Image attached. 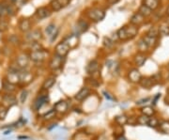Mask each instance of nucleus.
<instances>
[{"instance_id":"41","label":"nucleus","mask_w":169,"mask_h":140,"mask_svg":"<svg viewBox=\"0 0 169 140\" xmlns=\"http://www.w3.org/2000/svg\"><path fill=\"white\" fill-rule=\"evenodd\" d=\"M103 44H105L106 47H111V46H113V44H114V42L112 41V40H110L109 38H105L103 39Z\"/></svg>"},{"instance_id":"3","label":"nucleus","mask_w":169,"mask_h":140,"mask_svg":"<svg viewBox=\"0 0 169 140\" xmlns=\"http://www.w3.org/2000/svg\"><path fill=\"white\" fill-rule=\"evenodd\" d=\"M19 101L14 94H3L1 97V105L7 108H11L17 105Z\"/></svg>"},{"instance_id":"40","label":"nucleus","mask_w":169,"mask_h":140,"mask_svg":"<svg viewBox=\"0 0 169 140\" xmlns=\"http://www.w3.org/2000/svg\"><path fill=\"white\" fill-rule=\"evenodd\" d=\"M8 27H9V24L6 20H2L0 21V31L1 32H4L8 29Z\"/></svg>"},{"instance_id":"32","label":"nucleus","mask_w":169,"mask_h":140,"mask_svg":"<svg viewBox=\"0 0 169 140\" xmlns=\"http://www.w3.org/2000/svg\"><path fill=\"white\" fill-rule=\"evenodd\" d=\"M8 112H9V108L0 104V120H4L6 119Z\"/></svg>"},{"instance_id":"19","label":"nucleus","mask_w":169,"mask_h":140,"mask_svg":"<svg viewBox=\"0 0 169 140\" xmlns=\"http://www.w3.org/2000/svg\"><path fill=\"white\" fill-rule=\"evenodd\" d=\"M99 62L98 60L94 59L89 62V64L86 67V71L90 74H94L95 72H99Z\"/></svg>"},{"instance_id":"29","label":"nucleus","mask_w":169,"mask_h":140,"mask_svg":"<svg viewBox=\"0 0 169 140\" xmlns=\"http://www.w3.org/2000/svg\"><path fill=\"white\" fill-rule=\"evenodd\" d=\"M28 97V90H25V88H23L20 95H19V103L20 104H24L25 101H27Z\"/></svg>"},{"instance_id":"23","label":"nucleus","mask_w":169,"mask_h":140,"mask_svg":"<svg viewBox=\"0 0 169 140\" xmlns=\"http://www.w3.org/2000/svg\"><path fill=\"white\" fill-rule=\"evenodd\" d=\"M87 28H88V24L86 22H85V21L80 20L79 22L77 23V24H76V31H77L78 34L86 31Z\"/></svg>"},{"instance_id":"54","label":"nucleus","mask_w":169,"mask_h":140,"mask_svg":"<svg viewBox=\"0 0 169 140\" xmlns=\"http://www.w3.org/2000/svg\"><path fill=\"white\" fill-rule=\"evenodd\" d=\"M167 93L169 94V88H168V90H167Z\"/></svg>"},{"instance_id":"49","label":"nucleus","mask_w":169,"mask_h":140,"mask_svg":"<svg viewBox=\"0 0 169 140\" xmlns=\"http://www.w3.org/2000/svg\"><path fill=\"white\" fill-rule=\"evenodd\" d=\"M116 140H127V138L122 134V135H119V136H116Z\"/></svg>"},{"instance_id":"48","label":"nucleus","mask_w":169,"mask_h":140,"mask_svg":"<svg viewBox=\"0 0 169 140\" xmlns=\"http://www.w3.org/2000/svg\"><path fill=\"white\" fill-rule=\"evenodd\" d=\"M103 93V95H105V97L108 100V101H114V98L112 97V96H110V94L108 93V92H106V91H103L102 92Z\"/></svg>"},{"instance_id":"21","label":"nucleus","mask_w":169,"mask_h":140,"mask_svg":"<svg viewBox=\"0 0 169 140\" xmlns=\"http://www.w3.org/2000/svg\"><path fill=\"white\" fill-rule=\"evenodd\" d=\"M147 61V56H145L143 53H138L134 57V62L137 67H142Z\"/></svg>"},{"instance_id":"15","label":"nucleus","mask_w":169,"mask_h":140,"mask_svg":"<svg viewBox=\"0 0 169 140\" xmlns=\"http://www.w3.org/2000/svg\"><path fill=\"white\" fill-rule=\"evenodd\" d=\"M157 82H158V80L155 78V76H153V77H146V78L142 77L139 84L142 87H144V88H150L152 86L157 84Z\"/></svg>"},{"instance_id":"50","label":"nucleus","mask_w":169,"mask_h":140,"mask_svg":"<svg viewBox=\"0 0 169 140\" xmlns=\"http://www.w3.org/2000/svg\"><path fill=\"white\" fill-rule=\"evenodd\" d=\"M119 0H108V2L110 3V4H115V3H116L118 2Z\"/></svg>"},{"instance_id":"52","label":"nucleus","mask_w":169,"mask_h":140,"mask_svg":"<svg viewBox=\"0 0 169 140\" xmlns=\"http://www.w3.org/2000/svg\"><path fill=\"white\" fill-rule=\"evenodd\" d=\"M10 132H11V130H8V131H6V133H4L5 134H10Z\"/></svg>"},{"instance_id":"51","label":"nucleus","mask_w":169,"mask_h":140,"mask_svg":"<svg viewBox=\"0 0 169 140\" xmlns=\"http://www.w3.org/2000/svg\"><path fill=\"white\" fill-rule=\"evenodd\" d=\"M18 139H28V136H22V135H20V136H18Z\"/></svg>"},{"instance_id":"34","label":"nucleus","mask_w":169,"mask_h":140,"mask_svg":"<svg viewBox=\"0 0 169 140\" xmlns=\"http://www.w3.org/2000/svg\"><path fill=\"white\" fill-rule=\"evenodd\" d=\"M57 29V28H56V25L54 24H50L48 27L45 28V33H46V35H48L49 37H51L52 35H53L56 32Z\"/></svg>"},{"instance_id":"35","label":"nucleus","mask_w":169,"mask_h":140,"mask_svg":"<svg viewBox=\"0 0 169 140\" xmlns=\"http://www.w3.org/2000/svg\"><path fill=\"white\" fill-rule=\"evenodd\" d=\"M159 127H160V130L163 133H164V134H168L169 133V121H166V120L162 121L160 123Z\"/></svg>"},{"instance_id":"30","label":"nucleus","mask_w":169,"mask_h":140,"mask_svg":"<svg viewBox=\"0 0 169 140\" xmlns=\"http://www.w3.org/2000/svg\"><path fill=\"white\" fill-rule=\"evenodd\" d=\"M149 118L150 117L145 116V115H143V114H142V115H140L137 118V124H139V125H148Z\"/></svg>"},{"instance_id":"46","label":"nucleus","mask_w":169,"mask_h":140,"mask_svg":"<svg viewBox=\"0 0 169 140\" xmlns=\"http://www.w3.org/2000/svg\"><path fill=\"white\" fill-rule=\"evenodd\" d=\"M10 42L11 43H13V44H18L20 42H19V39L16 37V36H11L10 37V39H9Z\"/></svg>"},{"instance_id":"24","label":"nucleus","mask_w":169,"mask_h":140,"mask_svg":"<svg viewBox=\"0 0 169 140\" xmlns=\"http://www.w3.org/2000/svg\"><path fill=\"white\" fill-rule=\"evenodd\" d=\"M143 21H144V16L141 15L139 12H137V13H135L132 19H131V24H134V25H138L140 24L143 23Z\"/></svg>"},{"instance_id":"38","label":"nucleus","mask_w":169,"mask_h":140,"mask_svg":"<svg viewBox=\"0 0 169 140\" xmlns=\"http://www.w3.org/2000/svg\"><path fill=\"white\" fill-rule=\"evenodd\" d=\"M137 47H138V49H139V51L140 52H144V51H146L149 47H148V45L146 44V42H144V40H140L139 41V42H138V44H137Z\"/></svg>"},{"instance_id":"5","label":"nucleus","mask_w":169,"mask_h":140,"mask_svg":"<svg viewBox=\"0 0 169 140\" xmlns=\"http://www.w3.org/2000/svg\"><path fill=\"white\" fill-rule=\"evenodd\" d=\"M19 75H20V85L22 86L28 85L34 80L33 73L28 69H21L19 72Z\"/></svg>"},{"instance_id":"45","label":"nucleus","mask_w":169,"mask_h":140,"mask_svg":"<svg viewBox=\"0 0 169 140\" xmlns=\"http://www.w3.org/2000/svg\"><path fill=\"white\" fill-rule=\"evenodd\" d=\"M58 33H59V30H58V28L56 30V32L52 35L51 37H50V41H51V42H54L55 41H56V39L57 38V35H58Z\"/></svg>"},{"instance_id":"17","label":"nucleus","mask_w":169,"mask_h":140,"mask_svg":"<svg viewBox=\"0 0 169 140\" xmlns=\"http://www.w3.org/2000/svg\"><path fill=\"white\" fill-rule=\"evenodd\" d=\"M56 84V76H49V77L45 78L42 85V90L48 91L51 87H53V86Z\"/></svg>"},{"instance_id":"11","label":"nucleus","mask_w":169,"mask_h":140,"mask_svg":"<svg viewBox=\"0 0 169 140\" xmlns=\"http://www.w3.org/2000/svg\"><path fill=\"white\" fill-rule=\"evenodd\" d=\"M63 57H60L57 54L54 55V57L51 58L50 62H49V68L52 71H57L58 69L61 68L62 66V63H63Z\"/></svg>"},{"instance_id":"1","label":"nucleus","mask_w":169,"mask_h":140,"mask_svg":"<svg viewBox=\"0 0 169 140\" xmlns=\"http://www.w3.org/2000/svg\"><path fill=\"white\" fill-rule=\"evenodd\" d=\"M137 28L136 25L131 24L129 27H124L122 28H120L118 31V37L119 40L122 41H126V40H130V39H133L137 35Z\"/></svg>"},{"instance_id":"20","label":"nucleus","mask_w":169,"mask_h":140,"mask_svg":"<svg viewBox=\"0 0 169 140\" xmlns=\"http://www.w3.org/2000/svg\"><path fill=\"white\" fill-rule=\"evenodd\" d=\"M19 28L23 32H28L31 28V23L28 19H23L19 23Z\"/></svg>"},{"instance_id":"53","label":"nucleus","mask_w":169,"mask_h":140,"mask_svg":"<svg viewBox=\"0 0 169 140\" xmlns=\"http://www.w3.org/2000/svg\"><path fill=\"white\" fill-rule=\"evenodd\" d=\"M167 13L169 14V7H168V9H167Z\"/></svg>"},{"instance_id":"25","label":"nucleus","mask_w":169,"mask_h":140,"mask_svg":"<svg viewBox=\"0 0 169 140\" xmlns=\"http://www.w3.org/2000/svg\"><path fill=\"white\" fill-rule=\"evenodd\" d=\"M144 5L151 10L157 9L159 6V0H144Z\"/></svg>"},{"instance_id":"12","label":"nucleus","mask_w":169,"mask_h":140,"mask_svg":"<svg viewBox=\"0 0 169 140\" xmlns=\"http://www.w3.org/2000/svg\"><path fill=\"white\" fill-rule=\"evenodd\" d=\"M54 109L56 110L57 114H62V115H64V114H66L69 110V104L67 103V101L60 100L54 105Z\"/></svg>"},{"instance_id":"37","label":"nucleus","mask_w":169,"mask_h":140,"mask_svg":"<svg viewBox=\"0 0 169 140\" xmlns=\"http://www.w3.org/2000/svg\"><path fill=\"white\" fill-rule=\"evenodd\" d=\"M159 32L162 35L167 36L169 35V25L168 24H162L159 28Z\"/></svg>"},{"instance_id":"22","label":"nucleus","mask_w":169,"mask_h":140,"mask_svg":"<svg viewBox=\"0 0 169 140\" xmlns=\"http://www.w3.org/2000/svg\"><path fill=\"white\" fill-rule=\"evenodd\" d=\"M57 113L56 112V110L54 108H52V109H50L49 111H47L46 113L43 114L42 120H43V121H50V120H52L57 117Z\"/></svg>"},{"instance_id":"2","label":"nucleus","mask_w":169,"mask_h":140,"mask_svg":"<svg viewBox=\"0 0 169 140\" xmlns=\"http://www.w3.org/2000/svg\"><path fill=\"white\" fill-rule=\"evenodd\" d=\"M49 101V95L47 93V91L44 94H40L36 97V99L33 101V103L31 105V108L33 109V111L37 112L40 110L44 105H46Z\"/></svg>"},{"instance_id":"47","label":"nucleus","mask_w":169,"mask_h":140,"mask_svg":"<svg viewBox=\"0 0 169 140\" xmlns=\"http://www.w3.org/2000/svg\"><path fill=\"white\" fill-rule=\"evenodd\" d=\"M149 101V98H144V99H141V100H139V101H136V105H144V104H146L147 101Z\"/></svg>"},{"instance_id":"44","label":"nucleus","mask_w":169,"mask_h":140,"mask_svg":"<svg viewBox=\"0 0 169 140\" xmlns=\"http://www.w3.org/2000/svg\"><path fill=\"white\" fill-rule=\"evenodd\" d=\"M161 98V93H157L156 94L154 97H153V99H152V105H157V101H158V100Z\"/></svg>"},{"instance_id":"14","label":"nucleus","mask_w":169,"mask_h":140,"mask_svg":"<svg viewBox=\"0 0 169 140\" xmlns=\"http://www.w3.org/2000/svg\"><path fill=\"white\" fill-rule=\"evenodd\" d=\"M128 78L129 80L133 83H139L142 79V74L137 69H133L129 72L128 73Z\"/></svg>"},{"instance_id":"42","label":"nucleus","mask_w":169,"mask_h":140,"mask_svg":"<svg viewBox=\"0 0 169 140\" xmlns=\"http://www.w3.org/2000/svg\"><path fill=\"white\" fill-rule=\"evenodd\" d=\"M128 123L130 125H135L137 124V118L135 117H131V118H128ZM127 123V124H128Z\"/></svg>"},{"instance_id":"18","label":"nucleus","mask_w":169,"mask_h":140,"mask_svg":"<svg viewBox=\"0 0 169 140\" xmlns=\"http://www.w3.org/2000/svg\"><path fill=\"white\" fill-rule=\"evenodd\" d=\"M51 13H52L51 10L48 8H45V7L38 9L37 11H36V15L38 16L39 19H43V18L49 17L51 15Z\"/></svg>"},{"instance_id":"39","label":"nucleus","mask_w":169,"mask_h":140,"mask_svg":"<svg viewBox=\"0 0 169 140\" xmlns=\"http://www.w3.org/2000/svg\"><path fill=\"white\" fill-rule=\"evenodd\" d=\"M50 5H51L52 9H53L54 10H56V11L61 9V8H62V7L58 4V2L57 1V0H52L51 3H50Z\"/></svg>"},{"instance_id":"16","label":"nucleus","mask_w":169,"mask_h":140,"mask_svg":"<svg viewBox=\"0 0 169 140\" xmlns=\"http://www.w3.org/2000/svg\"><path fill=\"white\" fill-rule=\"evenodd\" d=\"M42 32H41V30H39V29L32 30L31 32H29V33L27 35V39L29 41V42H39L40 40H42Z\"/></svg>"},{"instance_id":"8","label":"nucleus","mask_w":169,"mask_h":140,"mask_svg":"<svg viewBox=\"0 0 169 140\" xmlns=\"http://www.w3.org/2000/svg\"><path fill=\"white\" fill-rule=\"evenodd\" d=\"M56 54L60 56V57H66L68 55V53L71 50V46L69 45V43L66 41H63L61 42H59L58 44H57L56 46Z\"/></svg>"},{"instance_id":"43","label":"nucleus","mask_w":169,"mask_h":140,"mask_svg":"<svg viewBox=\"0 0 169 140\" xmlns=\"http://www.w3.org/2000/svg\"><path fill=\"white\" fill-rule=\"evenodd\" d=\"M57 1L58 2V4H59L62 8L68 6L69 3H70V0H57Z\"/></svg>"},{"instance_id":"7","label":"nucleus","mask_w":169,"mask_h":140,"mask_svg":"<svg viewBox=\"0 0 169 140\" xmlns=\"http://www.w3.org/2000/svg\"><path fill=\"white\" fill-rule=\"evenodd\" d=\"M48 56V52L44 49L34 51V52H30L29 58L34 62H42Z\"/></svg>"},{"instance_id":"4","label":"nucleus","mask_w":169,"mask_h":140,"mask_svg":"<svg viewBox=\"0 0 169 140\" xmlns=\"http://www.w3.org/2000/svg\"><path fill=\"white\" fill-rule=\"evenodd\" d=\"M86 14L89 19H91L95 22H100L101 21L105 16V10H102L98 8H93V9H89L86 12Z\"/></svg>"},{"instance_id":"26","label":"nucleus","mask_w":169,"mask_h":140,"mask_svg":"<svg viewBox=\"0 0 169 140\" xmlns=\"http://www.w3.org/2000/svg\"><path fill=\"white\" fill-rule=\"evenodd\" d=\"M115 121L118 125L124 126L128 123V117L126 115H119L115 118Z\"/></svg>"},{"instance_id":"6","label":"nucleus","mask_w":169,"mask_h":140,"mask_svg":"<svg viewBox=\"0 0 169 140\" xmlns=\"http://www.w3.org/2000/svg\"><path fill=\"white\" fill-rule=\"evenodd\" d=\"M19 72L20 71H15V70H11L9 69V71L7 72L6 75H5V80H7L8 82L19 86L20 85V75H19Z\"/></svg>"},{"instance_id":"13","label":"nucleus","mask_w":169,"mask_h":140,"mask_svg":"<svg viewBox=\"0 0 169 140\" xmlns=\"http://www.w3.org/2000/svg\"><path fill=\"white\" fill-rule=\"evenodd\" d=\"M90 93H91V90H90V88L88 87H83L81 90L74 95V99L78 101H83L90 95Z\"/></svg>"},{"instance_id":"28","label":"nucleus","mask_w":169,"mask_h":140,"mask_svg":"<svg viewBox=\"0 0 169 140\" xmlns=\"http://www.w3.org/2000/svg\"><path fill=\"white\" fill-rule=\"evenodd\" d=\"M138 12H139V13H140L141 15L144 16V17H147V16H149V15L151 14V9H149V8H148L147 6H145V5H142V6L139 8Z\"/></svg>"},{"instance_id":"36","label":"nucleus","mask_w":169,"mask_h":140,"mask_svg":"<svg viewBox=\"0 0 169 140\" xmlns=\"http://www.w3.org/2000/svg\"><path fill=\"white\" fill-rule=\"evenodd\" d=\"M159 34H160L159 28H156V27H153V28H151L149 30V32H148L147 35L149 36V37H151V38H157Z\"/></svg>"},{"instance_id":"31","label":"nucleus","mask_w":169,"mask_h":140,"mask_svg":"<svg viewBox=\"0 0 169 140\" xmlns=\"http://www.w3.org/2000/svg\"><path fill=\"white\" fill-rule=\"evenodd\" d=\"M148 125L149 127H151V128H157V127H159V125H160V121H159V120L157 118L150 117Z\"/></svg>"},{"instance_id":"33","label":"nucleus","mask_w":169,"mask_h":140,"mask_svg":"<svg viewBox=\"0 0 169 140\" xmlns=\"http://www.w3.org/2000/svg\"><path fill=\"white\" fill-rule=\"evenodd\" d=\"M143 40H144V42H146L148 47H151V46H153L156 43V38H151V37H149L148 35L143 38Z\"/></svg>"},{"instance_id":"27","label":"nucleus","mask_w":169,"mask_h":140,"mask_svg":"<svg viewBox=\"0 0 169 140\" xmlns=\"http://www.w3.org/2000/svg\"><path fill=\"white\" fill-rule=\"evenodd\" d=\"M141 113L143 115L148 116V117H152L155 114V110L152 106H144L141 109Z\"/></svg>"},{"instance_id":"10","label":"nucleus","mask_w":169,"mask_h":140,"mask_svg":"<svg viewBox=\"0 0 169 140\" xmlns=\"http://www.w3.org/2000/svg\"><path fill=\"white\" fill-rule=\"evenodd\" d=\"M17 90H18V86L11 84L5 79L2 81L1 91L3 92V94H15Z\"/></svg>"},{"instance_id":"9","label":"nucleus","mask_w":169,"mask_h":140,"mask_svg":"<svg viewBox=\"0 0 169 140\" xmlns=\"http://www.w3.org/2000/svg\"><path fill=\"white\" fill-rule=\"evenodd\" d=\"M29 55H27L25 53H22L16 57L15 63L18 65L20 69H27V67L29 64Z\"/></svg>"}]
</instances>
